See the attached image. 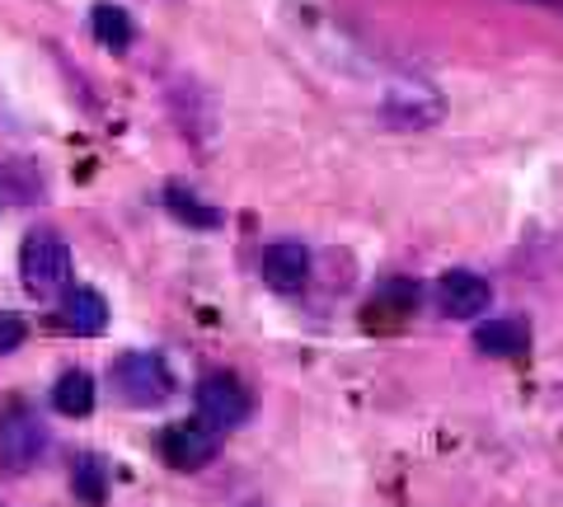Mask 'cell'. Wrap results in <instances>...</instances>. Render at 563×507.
Returning <instances> with one entry per match:
<instances>
[{
    "instance_id": "10",
    "label": "cell",
    "mask_w": 563,
    "mask_h": 507,
    "mask_svg": "<svg viewBox=\"0 0 563 507\" xmlns=\"http://www.w3.org/2000/svg\"><path fill=\"white\" fill-rule=\"evenodd\" d=\"M418 301H422V287L413 277H385V283H376L372 301H366V324L395 329L418 310Z\"/></svg>"
},
{
    "instance_id": "15",
    "label": "cell",
    "mask_w": 563,
    "mask_h": 507,
    "mask_svg": "<svg viewBox=\"0 0 563 507\" xmlns=\"http://www.w3.org/2000/svg\"><path fill=\"white\" fill-rule=\"evenodd\" d=\"M109 465H103L95 451H85V456H76V465H70V494H76L85 507H103L109 503Z\"/></svg>"
},
{
    "instance_id": "8",
    "label": "cell",
    "mask_w": 563,
    "mask_h": 507,
    "mask_svg": "<svg viewBox=\"0 0 563 507\" xmlns=\"http://www.w3.org/2000/svg\"><path fill=\"white\" fill-rule=\"evenodd\" d=\"M488 306H493L488 277L470 273V268L442 273V283H437V310H442L446 320H479Z\"/></svg>"
},
{
    "instance_id": "11",
    "label": "cell",
    "mask_w": 563,
    "mask_h": 507,
    "mask_svg": "<svg viewBox=\"0 0 563 507\" xmlns=\"http://www.w3.org/2000/svg\"><path fill=\"white\" fill-rule=\"evenodd\" d=\"M474 348L484 357H517L531 348V324L512 320V315H498V320H479L474 324Z\"/></svg>"
},
{
    "instance_id": "16",
    "label": "cell",
    "mask_w": 563,
    "mask_h": 507,
    "mask_svg": "<svg viewBox=\"0 0 563 507\" xmlns=\"http://www.w3.org/2000/svg\"><path fill=\"white\" fill-rule=\"evenodd\" d=\"M24 343H29V324L20 320V315L0 310V357L20 353V348H24Z\"/></svg>"
},
{
    "instance_id": "6",
    "label": "cell",
    "mask_w": 563,
    "mask_h": 507,
    "mask_svg": "<svg viewBox=\"0 0 563 507\" xmlns=\"http://www.w3.org/2000/svg\"><path fill=\"white\" fill-rule=\"evenodd\" d=\"M310 273H314V258L301 240H277L258 254V277L263 287L277 291V296H301L310 287Z\"/></svg>"
},
{
    "instance_id": "2",
    "label": "cell",
    "mask_w": 563,
    "mask_h": 507,
    "mask_svg": "<svg viewBox=\"0 0 563 507\" xmlns=\"http://www.w3.org/2000/svg\"><path fill=\"white\" fill-rule=\"evenodd\" d=\"M47 451V423L38 409L10 405L0 409V475H29Z\"/></svg>"
},
{
    "instance_id": "9",
    "label": "cell",
    "mask_w": 563,
    "mask_h": 507,
    "mask_svg": "<svg viewBox=\"0 0 563 507\" xmlns=\"http://www.w3.org/2000/svg\"><path fill=\"white\" fill-rule=\"evenodd\" d=\"M57 320H62L66 334L99 339L103 329H109V301H103V291H95V287H66L62 306H57Z\"/></svg>"
},
{
    "instance_id": "14",
    "label": "cell",
    "mask_w": 563,
    "mask_h": 507,
    "mask_svg": "<svg viewBox=\"0 0 563 507\" xmlns=\"http://www.w3.org/2000/svg\"><path fill=\"white\" fill-rule=\"evenodd\" d=\"M52 409L62 418H90L95 414V376L90 372H66L57 386H52Z\"/></svg>"
},
{
    "instance_id": "17",
    "label": "cell",
    "mask_w": 563,
    "mask_h": 507,
    "mask_svg": "<svg viewBox=\"0 0 563 507\" xmlns=\"http://www.w3.org/2000/svg\"><path fill=\"white\" fill-rule=\"evenodd\" d=\"M531 5H550V10H559V14H563V0H531Z\"/></svg>"
},
{
    "instance_id": "3",
    "label": "cell",
    "mask_w": 563,
    "mask_h": 507,
    "mask_svg": "<svg viewBox=\"0 0 563 507\" xmlns=\"http://www.w3.org/2000/svg\"><path fill=\"white\" fill-rule=\"evenodd\" d=\"M192 405H198V418L217 432H235L254 418V395L240 376L231 372H207L192 390Z\"/></svg>"
},
{
    "instance_id": "7",
    "label": "cell",
    "mask_w": 563,
    "mask_h": 507,
    "mask_svg": "<svg viewBox=\"0 0 563 507\" xmlns=\"http://www.w3.org/2000/svg\"><path fill=\"white\" fill-rule=\"evenodd\" d=\"M446 113V103L437 90H428V85H413V80H399L385 90L380 99V118L385 128H399V132H418V128H432L437 118Z\"/></svg>"
},
{
    "instance_id": "12",
    "label": "cell",
    "mask_w": 563,
    "mask_h": 507,
    "mask_svg": "<svg viewBox=\"0 0 563 507\" xmlns=\"http://www.w3.org/2000/svg\"><path fill=\"white\" fill-rule=\"evenodd\" d=\"M161 202H165V212H169L174 221L188 225V231H217V225L225 221L217 207H207V202L192 194V188H184V184H169Z\"/></svg>"
},
{
    "instance_id": "13",
    "label": "cell",
    "mask_w": 563,
    "mask_h": 507,
    "mask_svg": "<svg viewBox=\"0 0 563 507\" xmlns=\"http://www.w3.org/2000/svg\"><path fill=\"white\" fill-rule=\"evenodd\" d=\"M90 29H95V43L109 47V52H128L132 38H136L132 14L122 10V5H113V0H99L95 14H90Z\"/></svg>"
},
{
    "instance_id": "1",
    "label": "cell",
    "mask_w": 563,
    "mask_h": 507,
    "mask_svg": "<svg viewBox=\"0 0 563 507\" xmlns=\"http://www.w3.org/2000/svg\"><path fill=\"white\" fill-rule=\"evenodd\" d=\"M70 244L57 231H29L20 244V277L33 296H62L70 287Z\"/></svg>"
},
{
    "instance_id": "18",
    "label": "cell",
    "mask_w": 563,
    "mask_h": 507,
    "mask_svg": "<svg viewBox=\"0 0 563 507\" xmlns=\"http://www.w3.org/2000/svg\"><path fill=\"white\" fill-rule=\"evenodd\" d=\"M0 507H5V503H0Z\"/></svg>"
},
{
    "instance_id": "5",
    "label": "cell",
    "mask_w": 563,
    "mask_h": 507,
    "mask_svg": "<svg viewBox=\"0 0 563 507\" xmlns=\"http://www.w3.org/2000/svg\"><path fill=\"white\" fill-rule=\"evenodd\" d=\"M161 461L169 470H179V475H198V470H207L211 461L221 456V432L207 428L202 418L198 423H169L161 428Z\"/></svg>"
},
{
    "instance_id": "4",
    "label": "cell",
    "mask_w": 563,
    "mask_h": 507,
    "mask_svg": "<svg viewBox=\"0 0 563 507\" xmlns=\"http://www.w3.org/2000/svg\"><path fill=\"white\" fill-rule=\"evenodd\" d=\"M113 386L136 409H161L165 399L174 395V376H169L165 357H155V353H122V357H113Z\"/></svg>"
}]
</instances>
